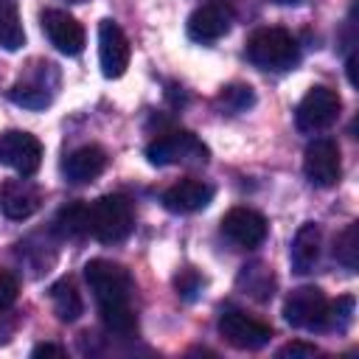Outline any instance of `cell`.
Here are the masks:
<instances>
[{"label":"cell","mask_w":359,"mask_h":359,"mask_svg":"<svg viewBox=\"0 0 359 359\" xmlns=\"http://www.w3.org/2000/svg\"><path fill=\"white\" fill-rule=\"evenodd\" d=\"M132 227H135V210L126 196L107 194L87 205V233L101 244L123 241L132 233Z\"/></svg>","instance_id":"cell-1"},{"label":"cell","mask_w":359,"mask_h":359,"mask_svg":"<svg viewBox=\"0 0 359 359\" xmlns=\"http://www.w3.org/2000/svg\"><path fill=\"white\" fill-rule=\"evenodd\" d=\"M84 280L90 286V292L98 300V309H109V306H126L132 300L135 283L126 266L107 261V258H93L84 266Z\"/></svg>","instance_id":"cell-2"},{"label":"cell","mask_w":359,"mask_h":359,"mask_svg":"<svg viewBox=\"0 0 359 359\" xmlns=\"http://www.w3.org/2000/svg\"><path fill=\"white\" fill-rule=\"evenodd\" d=\"M247 59L261 70H283L297 62V42L283 28H261L247 39Z\"/></svg>","instance_id":"cell-3"},{"label":"cell","mask_w":359,"mask_h":359,"mask_svg":"<svg viewBox=\"0 0 359 359\" xmlns=\"http://www.w3.org/2000/svg\"><path fill=\"white\" fill-rule=\"evenodd\" d=\"M146 157L151 165H188V163H205L208 149L194 132H168L154 137L146 146Z\"/></svg>","instance_id":"cell-4"},{"label":"cell","mask_w":359,"mask_h":359,"mask_svg":"<svg viewBox=\"0 0 359 359\" xmlns=\"http://www.w3.org/2000/svg\"><path fill=\"white\" fill-rule=\"evenodd\" d=\"M283 317L289 325L303 328V331H323L325 317H328V300L323 289L317 286H300L292 289L283 300Z\"/></svg>","instance_id":"cell-5"},{"label":"cell","mask_w":359,"mask_h":359,"mask_svg":"<svg viewBox=\"0 0 359 359\" xmlns=\"http://www.w3.org/2000/svg\"><path fill=\"white\" fill-rule=\"evenodd\" d=\"M339 109H342V101H339L337 90H331V87H311L303 95V101L297 104L294 123H297L300 132H323V129H328L339 118Z\"/></svg>","instance_id":"cell-6"},{"label":"cell","mask_w":359,"mask_h":359,"mask_svg":"<svg viewBox=\"0 0 359 359\" xmlns=\"http://www.w3.org/2000/svg\"><path fill=\"white\" fill-rule=\"evenodd\" d=\"M303 174L317 188H331L342 177L339 146L331 137H314L303 151Z\"/></svg>","instance_id":"cell-7"},{"label":"cell","mask_w":359,"mask_h":359,"mask_svg":"<svg viewBox=\"0 0 359 359\" xmlns=\"http://www.w3.org/2000/svg\"><path fill=\"white\" fill-rule=\"evenodd\" d=\"M219 334L224 337L227 345L238 351H258L272 339V328L238 309H227L219 317Z\"/></svg>","instance_id":"cell-8"},{"label":"cell","mask_w":359,"mask_h":359,"mask_svg":"<svg viewBox=\"0 0 359 359\" xmlns=\"http://www.w3.org/2000/svg\"><path fill=\"white\" fill-rule=\"evenodd\" d=\"M56 84H59V73H56V65L50 62H39L31 73H25L11 90H8V98L20 107H28V109H42L53 101V93H56Z\"/></svg>","instance_id":"cell-9"},{"label":"cell","mask_w":359,"mask_h":359,"mask_svg":"<svg viewBox=\"0 0 359 359\" xmlns=\"http://www.w3.org/2000/svg\"><path fill=\"white\" fill-rule=\"evenodd\" d=\"M42 163V143L31 132L8 129L0 135V165L14 168L20 177L36 174Z\"/></svg>","instance_id":"cell-10"},{"label":"cell","mask_w":359,"mask_h":359,"mask_svg":"<svg viewBox=\"0 0 359 359\" xmlns=\"http://www.w3.org/2000/svg\"><path fill=\"white\" fill-rule=\"evenodd\" d=\"M98 62L107 79H118L129 67V39L115 20L98 22Z\"/></svg>","instance_id":"cell-11"},{"label":"cell","mask_w":359,"mask_h":359,"mask_svg":"<svg viewBox=\"0 0 359 359\" xmlns=\"http://www.w3.org/2000/svg\"><path fill=\"white\" fill-rule=\"evenodd\" d=\"M233 25V8L224 0H208L188 17V36L194 42H216Z\"/></svg>","instance_id":"cell-12"},{"label":"cell","mask_w":359,"mask_h":359,"mask_svg":"<svg viewBox=\"0 0 359 359\" xmlns=\"http://www.w3.org/2000/svg\"><path fill=\"white\" fill-rule=\"evenodd\" d=\"M222 236L236 247L252 250L266 238V219L252 208H233L222 216Z\"/></svg>","instance_id":"cell-13"},{"label":"cell","mask_w":359,"mask_h":359,"mask_svg":"<svg viewBox=\"0 0 359 359\" xmlns=\"http://www.w3.org/2000/svg\"><path fill=\"white\" fill-rule=\"evenodd\" d=\"M42 31L48 34L50 45L67 56H79L84 50V28L62 8H48L42 14Z\"/></svg>","instance_id":"cell-14"},{"label":"cell","mask_w":359,"mask_h":359,"mask_svg":"<svg viewBox=\"0 0 359 359\" xmlns=\"http://www.w3.org/2000/svg\"><path fill=\"white\" fill-rule=\"evenodd\" d=\"M39 205H42V191L31 180L20 177V180L3 182V188H0V208H3V213L8 219L22 222V219L34 216L39 210Z\"/></svg>","instance_id":"cell-15"},{"label":"cell","mask_w":359,"mask_h":359,"mask_svg":"<svg viewBox=\"0 0 359 359\" xmlns=\"http://www.w3.org/2000/svg\"><path fill=\"white\" fill-rule=\"evenodd\" d=\"M210 199H213V188H210L208 182L191 180V177L174 182V185L163 194V205H165V210H171V213H196V210L208 208Z\"/></svg>","instance_id":"cell-16"},{"label":"cell","mask_w":359,"mask_h":359,"mask_svg":"<svg viewBox=\"0 0 359 359\" xmlns=\"http://www.w3.org/2000/svg\"><path fill=\"white\" fill-rule=\"evenodd\" d=\"M320 247H323V230L314 224V222H306L294 238H292V247H289V261H292V269L306 275L317 266L320 261Z\"/></svg>","instance_id":"cell-17"},{"label":"cell","mask_w":359,"mask_h":359,"mask_svg":"<svg viewBox=\"0 0 359 359\" xmlns=\"http://www.w3.org/2000/svg\"><path fill=\"white\" fill-rule=\"evenodd\" d=\"M107 168V154L101 146H81L62 163V174L67 182H90Z\"/></svg>","instance_id":"cell-18"},{"label":"cell","mask_w":359,"mask_h":359,"mask_svg":"<svg viewBox=\"0 0 359 359\" xmlns=\"http://www.w3.org/2000/svg\"><path fill=\"white\" fill-rule=\"evenodd\" d=\"M50 303H53V314L62 320V323H73L81 317L84 311V303H81V294L79 289L73 286L70 278H62L50 286Z\"/></svg>","instance_id":"cell-19"},{"label":"cell","mask_w":359,"mask_h":359,"mask_svg":"<svg viewBox=\"0 0 359 359\" xmlns=\"http://www.w3.org/2000/svg\"><path fill=\"white\" fill-rule=\"evenodd\" d=\"M238 289H244L255 300H269L272 297V289H275V275H272V269L266 264L252 261V264L241 266V272H238Z\"/></svg>","instance_id":"cell-20"},{"label":"cell","mask_w":359,"mask_h":359,"mask_svg":"<svg viewBox=\"0 0 359 359\" xmlns=\"http://www.w3.org/2000/svg\"><path fill=\"white\" fill-rule=\"evenodd\" d=\"M25 45V31L17 14V6L11 0H0V48L20 50Z\"/></svg>","instance_id":"cell-21"},{"label":"cell","mask_w":359,"mask_h":359,"mask_svg":"<svg viewBox=\"0 0 359 359\" xmlns=\"http://www.w3.org/2000/svg\"><path fill=\"white\" fill-rule=\"evenodd\" d=\"M53 230L62 236V238H79L87 233V205L84 202H73V205H65L56 219H53Z\"/></svg>","instance_id":"cell-22"},{"label":"cell","mask_w":359,"mask_h":359,"mask_svg":"<svg viewBox=\"0 0 359 359\" xmlns=\"http://www.w3.org/2000/svg\"><path fill=\"white\" fill-rule=\"evenodd\" d=\"M101 314V323L109 334H118V337H132L137 331V314L132 311V306H109V309H98Z\"/></svg>","instance_id":"cell-23"},{"label":"cell","mask_w":359,"mask_h":359,"mask_svg":"<svg viewBox=\"0 0 359 359\" xmlns=\"http://www.w3.org/2000/svg\"><path fill=\"white\" fill-rule=\"evenodd\" d=\"M334 258L345 266V269H356L359 266V224H348L337 241H334Z\"/></svg>","instance_id":"cell-24"},{"label":"cell","mask_w":359,"mask_h":359,"mask_svg":"<svg viewBox=\"0 0 359 359\" xmlns=\"http://www.w3.org/2000/svg\"><path fill=\"white\" fill-rule=\"evenodd\" d=\"M219 101L230 112H244L247 107H252L255 95H252V87H247V84H230V87H224V93L219 95Z\"/></svg>","instance_id":"cell-25"},{"label":"cell","mask_w":359,"mask_h":359,"mask_svg":"<svg viewBox=\"0 0 359 359\" xmlns=\"http://www.w3.org/2000/svg\"><path fill=\"white\" fill-rule=\"evenodd\" d=\"M353 320V297H339L337 303H328V317H325V328H337L345 331Z\"/></svg>","instance_id":"cell-26"},{"label":"cell","mask_w":359,"mask_h":359,"mask_svg":"<svg viewBox=\"0 0 359 359\" xmlns=\"http://www.w3.org/2000/svg\"><path fill=\"white\" fill-rule=\"evenodd\" d=\"M17 294H20L17 278H14L11 272H3V269H0V311L8 309V306L17 300Z\"/></svg>","instance_id":"cell-27"},{"label":"cell","mask_w":359,"mask_h":359,"mask_svg":"<svg viewBox=\"0 0 359 359\" xmlns=\"http://www.w3.org/2000/svg\"><path fill=\"white\" fill-rule=\"evenodd\" d=\"M174 283H177V292H180L182 297H188V300H191V297H196V292L202 289V278H199L194 269H185L182 275H177V280H174Z\"/></svg>","instance_id":"cell-28"},{"label":"cell","mask_w":359,"mask_h":359,"mask_svg":"<svg viewBox=\"0 0 359 359\" xmlns=\"http://www.w3.org/2000/svg\"><path fill=\"white\" fill-rule=\"evenodd\" d=\"M320 351H317V345H309V342H289V345H283L280 351H278V356L280 359H311V356H317Z\"/></svg>","instance_id":"cell-29"},{"label":"cell","mask_w":359,"mask_h":359,"mask_svg":"<svg viewBox=\"0 0 359 359\" xmlns=\"http://www.w3.org/2000/svg\"><path fill=\"white\" fill-rule=\"evenodd\" d=\"M31 356H65V348L45 342V345H36V348L31 351Z\"/></svg>","instance_id":"cell-30"},{"label":"cell","mask_w":359,"mask_h":359,"mask_svg":"<svg viewBox=\"0 0 359 359\" xmlns=\"http://www.w3.org/2000/svg\"><path fill=\"white\" fill-rule=\"evenodd\" d=\"M348 81H351V84H356V56H351V59H348Z\"/></svg>","instance_id":"cell-31"},{"label":"cell","mask_w":359,"mask_h":359,"mask_svg":"<svg viewBox=\"0 0 359 359\" xmlns=\"http://www.w3.org/2000/svg\"><path fill=\"white\" fill-rule=\"evenodd\" d=\"M269 3H280L283 6V3H294V0H269Z\"/></svg>","instance_id":"cell-32"},{"label":"cell","mask_w":359,"mask_h":359,"mask_svg":"<svg viewBox=\"0 0 359 359\" xmlns=\"http://www.w3.org/2000/svg\"><path fill=\"white\" fill-rule=\"evenodd\" d=\"M70 3H81V0H70Z\"/></svg>","instance_id":"cell-33"}]
</instances>
